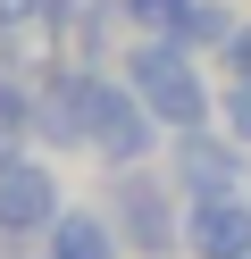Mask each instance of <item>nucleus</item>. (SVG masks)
I'll list each match as a JSON object with an SVG mask.
<instances>
[{
    "label": "nucleus",
    "mask_w": 251,
    "mask_h": 259,
    "mask_svg": "<svg viewBox=\"0 0 251 259\" xmlns=\"http://www.w3.org/2000/svg\"><path fill=\"white\" fill-rule=\"evenodd\" d=\"M126 84L151 101V117L167 125V134H193V125H209V84H201V67H193V51H184L176 34H142L126 51Z\"/></svg>",
    "instance_id": "nucleus-1"
},
{
    "label": "nucleus",
    "mask_w": 251,
    "mask_h": 259,
    "mask_svg": "<svg viewBox=\"0 0 251 259\" xmlns=\"http://www.w3.org/2000/svg\"><path fill=\"white\" fill-rule=\"evenodd\" d=\"M159 134H167V125L151 117L142 92H134L126 75L109 84V75L92 67V142H84V151H92L100 167H142V159L159 151Z\"/></svg>",
    "instance_id": "nucleus-2"
},
{
    "label": "nucleus",
    "mask_w": 251,
    "mask_h": 259,
    "mask_svg": "<svg viewBox=\"0 0 251 259\" xmlns=\"http://www.w3.org/2000/svg\"><path fill=\"white\" fill-rule=\"evenodd\" d=\"M109 218H117V234H126V251H142V259H167L184 242V218H176V201H167V184L142 176V167H117Z\"/></svg>",
    "instance_id": "nucleus-3"
},
{
    "label": "nucleus",
    "mask_w": 251,
    "mask_h": 259,
    "mask_svg": "<svg viewBox=\"0 0 251 259\" xmlns=\"http://www.w3.org/2000/svg\"><path fill=\"white\" fill-rule=\"evenodd\" d=\"M33 134H42L50 151H84V142H92V67L42 75V92H33Z\"/></svg>",
    "instance_id": "nucleus-4"
},
{
    "label": "nucleus",
    "mask_w": 251,
    "mask_h": 259,
    "mask_svg": "<svg viewBox=\"0 0 251 259\" xmlns=\"http://www.w3.org/2000/svg\"><path fill=\"white\" fill-rule=\"evenodd\" d=\"M167 167H176V192H193V201H218V192L243 184V167H234V134H226V125H193V134H176Z\"/></svg>",
    "instance_id": "nucleus-5"
},
{
    "label": "nucleus",
    "mask_w": 251,
    "mask_h": 259,
    "mask_svg": "<svg viewBox=\"0 0 251 259\" xmlns=\"http://www.w3.org/2000/svg\"><path fill=\"white\" fill-rule=\"evenodd\" d=\"M59 218H67L59 176H50V167H33V159H17V167L0 176V234H50Z\"/></svg>",
    "instance_id": "nucleus-6"
},
{
    "label": "nucleus",
    "mask_w": 251,
    "mask_h": 259,
    "mask_svg": "<svg viewBox=\"0 0 251 259\" xmlns=\"http://www.w3.org/2000/svg\"><path fill=\"white\" fill-rule=\"evenodd\" d=\"M184 242L201 259H251V201L243 192H218V201L184 209Z\"/></svg>",
    "instance_id": "nucleus-7"
},
{
    "label": "nucleus",
    "mask_w": 251,
    "mask_h": 259,
    "mask_svg": "<svg viewBox=\"0 0 251 259\" xmlns=\"http://www.w3.org/2000/svg\"><path fill=\"white\" fill-rule=\"evenodd\" d=\"M117 218H100V209H67L59 226H50V259H117Z\"/></svg>",
    "instance_id": "nucleus-8"
},
{
    "label": "nucleus",
    "mask_w": 251,
    "mask_h": 259,
    "mask_svg": "<svg viewBox=\"0 0 251 259\" xmlns=\"http://www.w3.org/2000/svg\"><path fill=\"white\" fill-rule=\"evenodd\" d=\"M234 34H243V17H234V9H226V0H193V17H184V51H218V59H226V42Z\"/></svg>",
    "instance_id": "nucleus-9"
},
{
    "label": "nucleus",
    "mask_w": 251,
    "mask_h": 259,
    "mask_svg": "<svg viewBox=\"0 0 251 259\" xmlns=\"http://www.w3.org/2000/svg\"><path fill=\"white\" fill-rule=\"evenodd\" d=\"M184 17H193V0H126V25L142 34H184Z\"/></svg>",
    "instance_id": "nucleus-10"
},
{
    "label": "nucleus",
    "mask_w": 251,
    "mask_h": 259,
    "mask_svg": "<svg viewBox=\"0 0 251 259\" xmlns=\"http://www.w3.org/2000/svg\"><path fill=\"white\" fill-rule=\"evenodd\" d=\"M33 92H42V84H25V75H0V125H25V134H33Z\"/></svg>",
    "instance_id": "nucleus-11"
},
{
    "label": "nucleus",
    "mask_w": 251,
    "mask_h": 259,
    "mask_svg": "<svg viewBox=\"0 0 251 259\" xmlns=\"http://www.w3.org/2000/svg\"><path fill=\"white\" fill-rule=\"evenodd\" d=\"M218 117H226V134H234V142H251V75H234V84H226Z\"/></svg>",
    "instance_id": "nucleus-12"
},
{
    "label": "nucleus",
    "mask_w": 251,
    "mask_h": 259,
    "mask_svg": "<svg viewBox=\"0 0 251 259\" xmlns=\"http://www.w3.org/2000/svg\"><path fill=\"white\" fill-rule=\"evenodd\" d=\"M42 9H50V0H0V34H9V25H33Z\"/></svg>",
    "instance_id": "nucleus-13"
},
{
    "label": "nucleus",
    "mask_w": 251,
    "mask_h": 259,
    "mask_svg": "<svg viewBox=\"0 0 251 259\" xmlns=\"http://www.w3.org/2000/svg\"><path fill=\"white\" fill-rule=\"evenodd\" d=\"M17 159H25V125H0V176H9Z\"/></svg>",
    "instance_id": "nucleus-14"
},
{
    "label": "nucleus",
    "mask_w": 251,
    "mask_h": 259,
    "mask_svg": "<svg viewBox=\"0 0 251 259\" xmlns=\"http://www.w3.org/2000/svg\"><path fill=\"white\" fill-rule=\"evenodd\" d=\"M226 67H234V75H251V25H243V34L226 42Z\"/></svg>",
    "instance_id": "nucleus-15"
}]
</instances>
